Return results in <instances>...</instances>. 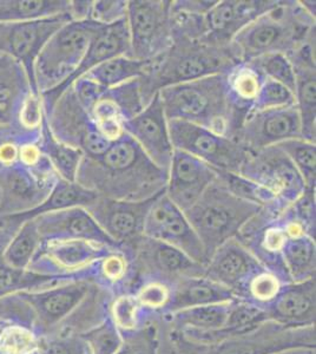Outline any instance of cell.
Here are the masks:
<instances>
[{"instance_id":"41","label":"cell","mask_w":316,"mask_h":354,"mask_svg":"<svg viewBox=\"0 0 316 354\" xmlns=\"http://www.w3.org/2000/svg\"><path fill=\"white\" fill-rule=\"evenodd\" d=\"M284 280L269 270H264L254 275L244 288L241 299L252 302L257 306L266 307L277 298L284 286Z\"/></svg>"},{"instance_id":"47","label":"cell","mask_w":316,"mask_h":354,"mask_svg":"<svg viewBox=\"0 0 316 354\" xmlns=\"http://www.w3.org/2000/svg\"><path fill=\"white\" fill-rule=\"evenodd\" d=\"M128 1L124 0H96L93 1L90 21L97 24L111 25L127 18Z\"/></svg>"},{"instance_id":"38","label":"cell","mask_w":316,"mask_h":354,"mask_svg":"<svg viewBox=\"0 0 316 354\" xmlns=\"http://www.w3.org/2000/svg\"><path fill=\"white\" fill-rule=\"evenodd\" d=\"M90 354H115L124 342V335L106 315L102 322L80 333Z\"/></svg>"},{"instance_id":"10","label":"cell","mask_w":316,"mask_h":354,"mask_svg":"<svg viewBox=\"0 0 316 354\" xmlns=\"http://www.w3.org/2000/svg\"><path fill=\"white\" fill-rule=\"evenodd\" d=\"M45 116L53 136L83 151L85 157H100L112 145L100 133L88 111L80 104L71 86L66 88Z\"/></svg>"},{"instance_id":"37","label":"cell","mask_w":316,"mask_h":354,"mask_svg":"<svg viewBox=\"0 0 316 354\" xmlns=\"http://www.w3.org/2000/svg\"><path fill=\"white\" fill-rule=\"evenodd\" d=\"M300 174L307 189H315L316 145L304 138H292L277 145Z\"/></svg>"},{"instance_id":"28","label":"cell","mask_w":316,"mask_h":354,"mask_svg":"<svg viewBox=\"0 0 316 354\" xmlns=\"http://www.w3.org/2000/svg\"><path fill=\"white\" fill-rule=\"evenodd\" d=\"M98 198L100 195L93 190L86 189L85 187L77 182L65 181L59 177L44 202H41L35 209L0 218V228H3L6 233L12 235L15 230L28 220H32L43 214L68 209L75 207H82L86 209L89 205H93Z\"/></svg>"},{"instance_id":"48","label":"cell","mask_w":316,"mask_h":354,"mask_svg":"<svg viewBox=\"0 0 316 354\" xmlns=\"http://www.w3.org/2000/svg\"><path fill=\"white\" fill-rule=\"evenodd\" d=\"M115 354H156V347L151 335L137 330L125 335L123 345Z\"/></svg>"},{"instance_id":"15","label":"cell","mask_w":316,"mask_h":354,"mask_svg":"<svg viewBox=\"0 0 316 354\" xmlns=\"http://www.w3.org/2000/svg\"><path fill=\"white\" fill-rule=\"evenodd\" d=\"M292 348H315V327H287L266 322L247 334L224 339L210 354H275Z\"/></svg>"},{"instance_id":"6","label":"cell","mask_w":316,"mask_h":354,"mask_svg":"<svg viewBox=\"0 0 316 354\" xmlns=\"http://www.w3.org/2000/svg\"><path fill=\"white\" fill-rule=\"evenodd\" d=\"M261 209L260 205L235 196L217 177L196 203L183 213L209 260L219 247L237 238L244 225Z\"/></svg>"},{"instance_id":"52","label":"cell","mask_w":316,"mask_h":354,"mask_svg":"<svg viewBox=\"0 0 316 354\" xmlns=\"http://www.w3.org/2000/svg\"><path fill=\"white\" fill-rule=\"evenodd\" d=\"M275 354H315V348H292Z\"/></svg>"},{"instance_id":"27","label":"cell","mask_w":316,"mask_h":354,"mask_svg":"<svg viewBox=\"0 0 316 354\" xmlns=\"http://www.w3.org/2000/svg\"><path fill=\"white\" fill-rule=\"evenodd\" d=\"M30 93L32 88L24 68L0 55V140L24 135L18 128V113Z\"/></svg>"},{"instance_id":"33","label":"cell","mask_w":316,"mask_h":354,"mask_svg":"<svg viewBox=\"0 0 316 354\" xmlns=\"http://www.w3.org/2000/svg\"><path fill=\"white\" fill-rule=\"evenodd\" d=\"M232 301L207 305V306L192 307L169 314L172 322L185 332L194 333H216L223 330Z\"/></svg>"},{"instance_id":"29","label":"cell","mask_w":316,"mask_h":354,"mask_svg":"<svg viewBox=\"0 0 316 354\" xmlns=\"http://www.w3.org/2000/svg\"><path fill=\"white\" fill-rule=\"evenodd\" d=\"M236 294L227 287L203 277L180 279L172 283L171 299L165 313L171 314L192 307L207 306L236 300Z\"/></svg>"},{"instance_id":"14","label":"cell","mask_w":316,"mask_h":354,"mask_svg":"<svg viewBox=\"0 0 316 354\" xmlns=\"http://www.w3.org/2000/svg\"><path fill=\"white\" fill-rule=\"evenodd\" d=\"M155 198L118 201L100 196L86 210L113 243L132 260L135 247L145 236V218Z\"/></svg>"},{"instance_id":"26","label":"cell","mask_w":316,"mask_h":354,"mask_svg":"<svg viewBox=\"0 0 316 354\" xmlns=\"http://www.w3.org/2000/svg\"><path fill=\"white\" fill-rule=\"evenodd\" d=\"M315 278L287 282L264 310L270 322L282 326H312L315 324Z\"/></svg>"},{"instance_id":"51","label":"cell","mask_w":316,"mask_h":354,"mask_svg":"<svg viewBox=\"0 0 316 354\" xmlns=\"http://www.w3.org/2000/svg\"><path fill=\"white\" fill-rule=\"evenodd\" d=\"M0 319L16 324V310L8 298L0 299Z\"/></svg>"},{"instance_id":"5","label":"cell","mask_w":316,"mask_h":354,"mask_svg":"<svg viewBox=\"0 0 316 354\" xmlns=\"http://www.w3.org/2000/svg\"><path fill=\"white\" fill-rule=\"evenodd\" d=\"M315 31V17L300 1H279L234 36L229 48L239 63L284 53L288 56Z\"/></svg>"},{"instance_id":"12","label":"cell","mask_w":316,"mask_h":354,"mask_svg":"<svg viewBox=\"0 0 316 354\" xmlns=\"http://www.w3.org/2000/svg\"><path fill=\"white\" fill-rule=\"evenodd\" d=\"M116 248L86 240H51L41 242L28 270L68 278L85 274Z\"/></svg>"},{"instance_id":"1","label":"cell","mask_w":316,"mask_h":354,"mask_svg":"<svg viewBox=\"0 0 316 354\" xmlns=\"http://www.w3.org/2000/svg\"><path fill=\"white\" fill-rule=\"evenodd\" d=\"M76 182L102 198L145 201L165 190L168 174L124 133L100 157H83Z\"/></svg>"},{"instance_id":"2","label":"cell","mask_w":316,"mask_h":354,"mask_svg":"<svg viewBox=\"0 0 316 354\" xmlns=\"http://www.w3.org/2000/svg\"><path fill=\"white\" fill-rule=\"evenodd\" d=\"M96 267V266H95ZM95 268L88 273L65 279L43 290L13 294L28 310L31 330L37 338L57 334H80L106 317L97 302L98 288Z\"/></svg>"},{"instance_id":"32","label":"cell","mask_w":316,"mask_h":354,"mask_svg":"<svg viewBox=\"0 0 316 354\" xmlns=\"http://www.w3.org/2000/svg\"><path fill=\"white\" fill-rule=\"evenodd\" d=\"M68 10V0H0V24L64 16Z\"/></svg>"},{"instance_id":"36","label":"cell","mask_w":316,"mask_h":354,"mask_svg":"<svg viewBox=\"0 0 316 354\" xmlns=\"http://www.w3.org/2000/svg\"><path fill=\"white\" fill-rule=\"evenodd\" d=\"M225 81L234 104L248 115L260 93L264 77L248 63H239L225 73Z\"/></svg>"},{"instance_id":"42","label":"cell","mask_w":316,"mask_h":354,"mask_svg":"<svg viewBox=\"0 0 316 354\" xmlns=\"http://www.w3.org/2000/svg\"><path fill=\"white\" fill-rule=\"evenodd\" d=\"M248 64L257 68L264 78L279 82L292 93H295V73L287 55L272 53L252 59L248 62Z\"/></svg>"},{"instance_id":"46","label":"cell","mask_w":316,"mask_h":354,"mask_svg":"<svg viewBox=\"0 0 316 354\" xmlns=\"http://www.w3.org/2000/svg\"><path fill=\"white\" fill-rule=\"evenodd\" d=\"M38 354H90L80 334H57L38 338Z\"/></svg>"},{"instance_id":"54","label":"cell","mask_w":316,"mask_h":354,"mask_svg":"<svg viewBox=\"0 0 316 354\" xmlns=\"http://www.w3.org/2000/svg\"><path fill=\"white\" fill-rule=\"evenodd\" d=\"M35 354H38V353H35Z\"/></svg>"},{"instance_id":"39","label":"cell","mask_w":316,"mask_h":354,"mask_svg":"<svg viewBox=\"0 0 316 354\" xmlns=\"http://www.w3.org/2000/svg\"><path fill=\"white\" fill-rule=\"evenodd\" d=\"M143 312L133 293L120 294L112 300L108 310L109 317L123 335L140 330Z\"/></svg>"},{"instance_id":"11","label":"cell","mask_w":316,"mask_h":354,"mask_svg":"<svg viewBox=\"0 0 316 354\" xmlns=\"http://www.w3.org/2000/svg\"><path fill=\"white\" fill-rule=\"evenodd\" d=\"M240 175L270 190L277 198L281 213L307 189L297 168L277 145L249 153Z\"/></svg>"},{"instance_id":"4","label":"cell","mask_w":316,"mask_h":354,"mask_svg":"<svg viewBox=\"0 0 316 354\" xmlns=\"http://www.w3.org/2000/svg\"><path fill=\"white\" fill-rule=\"evenodd\" d=\"M239 64L229 46H217L203 39L172 38L170 48L154 59L140 78L145 104L162 88L229 73Z\"/></svg>"},{"instance_id":"9","label":"cell","mask_w":316,"mask_h":354,"mask_svg":"<svg viewBox=\"0 0 316 354\" xmlns=\"http://www.w3.org/2000/svg\"><path fill=\"white\" fill-rule=\"evenodd\" d=\"M168 129L174 149L190 153L219 171L240 174L249 155L239 142L200 125L168 121Z\"/></svg>"},{"instance_id":"45","label":"cell","mask_w":316,"mask_h":354,"mask_svg":"<svg viewBox=\"0 0 316 354\" xmlns=\"http://www.w3.org/2000/svg\"><path fill=\"white\" fill-rule=\"evenodd\" d=\"M171 293L172 285L168 282L148 279L133 294L143 310L165 312L171 299Z\"/></svg>"},{"instance_id":"20","label":"cell","mask_w":316,"mask_h":354,"mask_svg":"<svg viewBox=\"0 0 316 354\" xmlns=\"http://www.w3.org/2000/svg\"><path fill=\"white\" fill-rule=\"evenodd\" d=\"M267 270L239 240L232 239L219 247L205 266V277L227 287L241 299L250 279Z\"/></svg>"},{"instance_id":"19","label":"cell","mask_w":316,"mask_h":354,"mask_svg":"<svg viewBox=\"0 0 316 354\" xmlns=\"http://www.w3.org/2000/svg\"><path fill=\"white\" fill-rule=\"evenodd\" d=\"M133 270H142L149 278L168 282L180 279L203 277L205 266L194 261L187 254L163 242L140 239L132 253Z\"/></svg>"},{"instance_id":"30","label":"cell","mask_w":316,"mask_h":354,"mask_svg":"<svg viewBox=\"0 0 316 354\" xmlns=\"http://www.w3.org/2000/svg\"><path fill=\"white\" fill-rule=\"evenodd\" d=\"M289 281L301 282L315 278V238L308 234L286 239L280 252Z\"/></svg>"},{"instance_id":"22","label":"cell","mask_w":316,"mask_h":354,"mask_svg":"<svg viewBox=\"0 0 316 354\" xmlns=\"http://www.w3.org/2000/svg\"><path fill=\"white\" fill-rule=\"evenodd\" d=\"M129 53H130V33H129L127 18L113 24L102 26L100 31L96 33V36L93 37L83 61L77 68L76 73H73V77L60 88L41 95L45 115L50 113V110L53 109V105L56 104L58 98L80 77L84 76L85 73H88L90 70H93V68H96L109 59L120 56H129Z\"/></svg>"},{"instance_id":"18","label":"cell","mask_w":316,"mask_h":354,"mask_svg":"<svg viewBox=\"0 0 316 354\" xmlns=\"http://www.w3.org/2000/svg\"><path fill=\"white\" fill-rule=\"evenodd\" d=\"M123 130L140 145L157 168L169 173L174 147L169 135L168 120L158 93L152 97L145 109L123 123Z\"/></svg>"},{"instance_id":"53","label":"cell","mask_w":316,"mask_h":354,"mask_svg":"<svg viewBox=\"0 0 316 354\" xmlns=\"http://www.w3.org/2000/svg\"><path fill=\"white\" fill-rule=\"evenodd\" d=\"M10 324H12V322H6V320H3V319H0V335L3 333V330L6 328V327L10 325Z\"/></svg>"},{"instance_id":"31","label":"cell","mask_w":316,"mask_h":354,"mask_svg":"<svg viewBox=\"0 0 316 354\" xmlns=\"http://www.w3.org/2000/svg\"><path fill=\"white\" fill-rule=\"evenodd\" d=\"M38 145L40 151L46 157L48 163L60 178L65 181L76 182L77 174L84 153L57 140L50 130L46 118L40 130Z\"/></svg>"},{"instance_id":"35","label":"cell","mask_w":316,"mask_h":354,"mask_svg":"<svg viewBox=\"0 0 316 354\" xmlns=\"http://www.w3.org/2000/svg\"><path fill=\"white\" fill-rule=\"evenodd\" d=\"M40 243L36 221L33 218L28 220L21 223L8 239L1 253L3 261L15 270H28Z\"/></svg>"},{"instance_id":"43","label":"cell","mask_w":316,"mask_h":354,"mask_svg":"<svg viewBox=\"0 0 316 354\" xmlns=\"http://www.w3.org/2000/svg\"><path fill=\"white\" fill-rule=\"evenodd\" d=\"M38 338L33 330L18 324H10L0 335V354H35Z\"/></svg>"},{"instance_id":"23","label":"cell","mask_w":316,"mask_h":354,"mask_svg":"<svg viewBox=\"0 0 316 354\" xmlns=\"http://www.w3.org/2000/svg\"><path fill=\"white\" fill-rule=\"evenodd\" d=\"M275 4L277 0H217L205 13L207 33L203 41L217 46H229L240 30Z\"/></svg>"},{"instance_id":"44","label":"cell","mask_w":316,"mask_h":354,"mask_svg":"<svg viewBox=\"0 0 316 354\" xmlns=\"http://www.w3.org/2000/svg\"><path fill=\"white\" fill-rule=\"evenodd\" d=\"M294 105H297L295 95L287 86H284L279 82L264 78L260 93L257 95L250 111L281 109V108H289Z\"/></svg>"},{"instance_id":"50","label":"cell","mask_w":316,"mask_h":354,"mask_svg":"<svg viewBox=\"0 0 316 354\" xmlns=\"http://www.w3.org/2000/svg\"><path fill=\"white\" fill-rule=\"evenodd\" d=\"M93 4V0H73V1H70L68 15H70L71 21H90Z\"/></svg>"},{"instance_id":"24","label":"cell","mask_w":316,"mask_h":354,"mask_svg":"<svg viewBox=\"0 0 316 354\" xmlns=\"http://www.w3.org/2000/svg\"><path fill=\"white\" fill-rule=\"evenodd\" d=\"M295 73V101L300 113L302 138L315 143V31L288 55Z\"/></svg>"},{"instance_id":"49","label":"cell","mask_w":316,"mask_h":354,"mask_svg":"<svg viewBox=\"0 0 316 354\" xmlns=\"http://www.w3.org/2000/svg\"><path fill=\"white\" fill-rule=\"evenodd\" d=\"M216 3L217 0H175L172 1L171 8L180 12L205 16V13Z\"/></svg>"},{"instance_id":"40","label":"cell","mask_w":316,"mask_h":354,"mask_svg":"<svg viewBox=\"0 0 316 354\" xmlns=\"http://www.w3.org/2000/svg\"><path fill=\"white\" fill-rule=\"evenodd\" d=\"M133 270L132 260L122 250H113L95 267V281L100 287H117L127 281Z\"/></svg>"},{"instance_id":"7","label":"cell","mask_w":316,"mask_h":354,"mask_svg":"<svg viewBox=\"0 0 316 354\" xmlns=\"http://www.w3.org/2000/svg\"><path fill=\"white\" fill-rule=\"evenodd\" d=\"M102 26L93 21H70L48 39L35 65L40 95L60 88L73 77Z\"/></svg>"},{"instance_id":"3","label":"cell","mask_w":316,"mask_h":354,"mask_svg":"<svg viewBox=\"0 0 316 354\" xmlns=\"http://www.w3.org/2000/svg\"><path fill=\"white\" fill-rule=\"evenodd\" d=\"M168 121L200 125L236 141L247 113L234 104L225 73L172 85L158 91Z\"/></svg>"},{"instance_id":"17","label":"cell","mask_w":316,"mask_h":354,"mask_svg":"<svg viewBox=\"0 0 316 354\" xmlns=\"http://www.w3.org/2000/svg\"><path fill=\"white\" fill-rule=\"evenodd\" d=\"M301 118L297 105L281 109L250 111L244 118L236 141L249 153L292 138H302Z\"/></svg>"},{"instance_id":"8","label":"cell","mask_w":316,"mask_h":354,"mask_svg":"<svg viewBox=\"0 0 316 354\" xmlns=\"http://www.w3.org/2000/svg\"><path fill=\"white\" fill-rule=\"evenodd\" d=\"M171 0L128 1L130 58L151 62L172 44Z\"/></svg>"},{"instance_id":"21","label":"cell","mask_w":316,"mask_h":354,"mask_svg":"<svg viewBox=\"0 0 316 354\" xmlns=\"http://www.w3.org/2000/svg\"><path fill=\"white\" fill-rule=\"evenodd\" d=\"M220 171L197 157L174 149L165 194L182 212L189 209L205 193Z\"/></svg>"},{"instance_id":"16","label":"cell","mask_w":316,"mask_h":354,"mask_svg":"<svg viewBox=\"0 0 316 354\" xmlns=\"http://www.w3.org/2000/svg\"><path fill=\"white\" fill-rule=\"evenodd\" d=\"M143 235L175 247L201 265L208 263L205 248L195 230L185 213L167 196L165 190L152 202L145 218Z\"/></svg>"},{"instance_id":"34","label":"cell","mask_w":316,"mask_h":354,"mask_svg":"<svg viewBox=\"0 0 316 354\" xmlns=\"http://www.w3.org/2000/svg\"><path fill=\"white\" fill-rule=\"evenodd\" d=\"M151 62L137 61L128 56H120L102 63L84 76L106 88H116L145 76Z\"/></svg>"},{"instance_id":"25","label":"cell","mask_w":316,"mask_h":354,"mask_svg":"<svg viewBox=\"0 0 316 354\" xmlns=\"http://www.w3.org/2000/svg\"><path fill=\"white\" fill-rule=\"evenodd\" d=\"M33 220L36 221L41 242L51 240H86L120 250L100 225H97L88 210L82 207L43 214Z\"/></svg>"},{"instance_id":"13","label":"cell","mask_w":316,"mask_h":354,"mask_svg":"<svg viewBox=\"0 0 316 354\" xmlns=\"http://www.w3.org/2000/svg\"><path fill=\"white\" fill-rule=\"evenodd\" d=\"M70 21V16L64 15L0 24V55L11 57L24 68L33 93H39L35 78L37 58L48 39Z\"/></svg>"}]
</instances>
